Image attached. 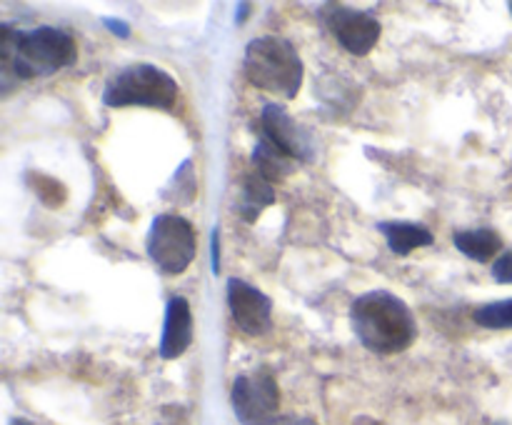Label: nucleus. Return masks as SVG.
<instances>
[{
  "mask_svg": "<svg viewBox=\"0 0 512 425\" xmlns=\"http://www.w3.org/2000/svg\"><path fill=\"white\" fill-rule=\"evenodd\" d=\"M78 60V45L73 35L58 28L15 30L13 25H0V68L3 75L18 80L50 75L55 70L70 68Z\"/></svg>",
  "mask_w": 512,
  "mask_h": 425,
  "instance_id": "f257e3e1",
  "label": "nucleus"
},
{
  "mask_svg": "<svg viewBox=\"0 0 512 425\" xmlns=\"http://www.w3.org/2000/svg\"><path fill=\"white\" fill-rule=\"evenodd\" d=\"M350 323L360 343L378 355H395L410 348L418 335L413 310L390 290H370L350 305Z\"/></svg>",
  "mask_w": 512,
  "mask_h": 425,
  "instance_id": "f03ea898",
  "label": "nucleus"
},
{
  "mask_svg": "<svg viewBox=\"0 0 512 425\" xmlns=\"http://www.w3.org/2000/svg\"><path fill=\"white\" fill-rule=\"evenodd\" d=\"M245 78L265 93L280 95L293 100L303 85V60L295 53L293 45L283 38L263 35L250 40L243 58Z\"/></svg>",
  "mask_w": 512,
  "mask_h": 425,
  "instance_id": "7ed1b4c3",
  "label": "nucleus"
},
{
  "mask_svg": "<svg viewBox=\"0 0 512 425\" xmlns=\"http://www.w3.org/2000/svg\"><path fill=\"white\" fill-rule=\"evenodd\" d=\"M178 83L168 70L150 63H135L120 68L105 83L103 103L110 108L145 105V108L170 110L178 100Z\"/></svg>",
  "mask_w": 512,
  "mask_h": 425,
  "instance_id": "20e7f679",
  "label": "nucleus"
},
{
  "mask_svg": "<svg viewBox=\"0 0 512 425\" xmlns=\"http://www.w3.org/2000/svg\"><path fill=\"white\" fill-rule=\"evenodd\" d=\"M195 228L180 215H158L148 233V255L165 275L185 273L195 258Z\"/></svg>",
  "mask_w": 512,
  "mask_h": 425,
  "instance_id": "39448f33",
  "label": "nucleus"
},
{
  "mask_svg": "<svg viewBox=\"0 0 512 425\" xmlns=\"http://www.w3.org/2000/svg\"><path fill=\"white\" fill-rule=\"evenodd\" d=\"M233 410L240 425H275L280 420V388L268 370L238 375L233 383Z\"/></svg>",
  "mask_w": 512,
  "mask_h": 425,
  "instance_id": "423d86ee",
  "label": "nucleus"
},
{
  "mask_svg": "<svg viewBox=\"0 0 512 425\" xmlns=\"http://www.w3.org/2000/svg\"><path fill=\"white\" fill-rule=\"evenodd\" d=\"M325 28L333 33V38L348 50L350 55H368L378 45L380 20L368 10H353L348 5L328 3L320 8Z\"/></svg>",
  "mask_w": 512,
  "mask_h": 425,
  "instance_id": "0eeeda50",
  "label": "nucleus"
},
{
  "mask_svg": "<svg viewBox=\"0 0 512 425\" xmlns=\"http://www.w3.org/2000/svg\"><path fill=\"white\" fill-rule=\"evenodd\" d=\"M260 135L278 145L288 158L295 163H313L315 160V140L303 125L290 118L288 110L280 105L268 103L260 113Z\"/></svg>",
  "mask_w": 512,
  "mask_h": 425,
  "instance_id": "6e6552de",
  "label": "nucleus"
},
{
  "mask_svg": "<svg viewBox=\"0 0 512 425\" xmlns=\"http://www.w3.org/2000/svg\"><path fill=\"white\" fill-rule=\"evenodd\" d=\"M228 305L235 325L248 335H265L273 328V303L263 290L240 278L228 280Z\"/></svg>",
  "mask_w": 512,
  "mask_h": 425,
  "instance_id": "1a4fd4ad",
  "label": "nucleus"
},
{
  "mask_svg": "<svg viewBox=\"0 0 512 425\" xmlns=\"http://www.w3.org/2000/svg\"><path fill=\"white\" fill-rule=\"evenodd\" d=\"M190 340H193V313H190V303L183 295H175V298H170L168 308H165L160 355L168 360L178 358V355H183L188 350Z\"/></svg>",
  "mask_w": 512,
  "mask_h": 425,
  "instance_id": "9d476101",
  "label": "nucleus"
},
{
  "mask_svg": "<svg viewBox=\"0 0 512 425\" xmlns=\"http://www.w3.org/2000/svg\"><path fill=\"white\" fill-rule=\"evenodd\" d=\"M273 203H275L273 183L265 180L263 175L255 173V170L245 173L243 180H240L238 205H235L240 218H243L245 223H255V220L260 218V213Z\"/></svg>",
  "mask_w": 512,
  "mask_h": 425,
  "instance_id": "9b49d317",
  "label": "nucleus"
},
{
  "mask_svg": "<svg viewBox=\"0 0 512 425\" xmlns=\"http://www.w3.org/2000/svg\"><path fill=\"white\" fill-rule=\"evenodd\" d=\"M250 163H253L255 173L263 175V178L270 180V183H278V180L288 178V175L295 170V165H298L293 158H288L278 145L270 143L265 135H260L258 143H255Z\"/></svg>",
  "mask_w": 512,
  "mask_h": 425,
  "instance_id": "f8f14e48",
  "label": "nucleus"
},
{
  "mask_svg": "<svg viewBox=\"0 0 512 425\" xmlns=\"http://www.w3.org/2000/svg\"><path fill=\"white\" fill-rule=\"evenodd\" d=\"M380 233L388 240V248L395 255H410L415 248H425V245H433V233H430L425 225L418 223H400V220H390V223L378 225Z\"/></svg>",
  "mask_w": 512,
  "mask_h": 425,
  "instance_id": "ddd939ff",
  "label": "nucleus"
},
{
  "mask_svg": "<svg viewBox=\"0 0 512 425\" xmlns=\"http://www.w3.org/2000/svg\"><path fill=\"white\" fill-rule=\"evenodd\" d=\"M455 248L463 255H468L470 260H478V263H488L490 258L500 253L503 248V240L495 230L480 228V230H458L453 235Z\"/></svg>",
  "mask_w": 512,
  "mask_h": 425,
  "instance_id": "4468645a",
  "label": "nucleus"
},
{
  "mask_svg": "<svg viewBox=\"0 0 512 425\" xmlns=\"http://www.w3.org/2000/svg\"><path fill=\"white\" fill-rule=\"evenodd\" d=\"M475 323L488 330H510L512 328V298L498 303L480 305L475 310Z\"/></svg>",
  "mask_w": 512,
  "mask_h": 425,
  "instance_id": "2eb2a0df",
  "label": "nucleus"
},
{
  "mask_svg": "<svg viewBox=\"0 0 512 425\" xmlns=\"http://www.w3.org/2000/svg\"><path fill=\"white\" fill-rule=\"evenodd\" d=\"M493 278L498 283H512V253L500 255L493 265Z\"/></svg>",
  "mask_w": 512,
  "mask_h": 425,
  "instance_id": "dca6fc26",
  "label": "nucleus"
},
{
  "mask_svg": "<svg viewBox=\"0 0 512 425\" xmlns=\"http://www.w3.org/2000/svg\"><path fill=\"white\" fill-rule=\"evenodd\" d=\"M103 25H105V28L113 30L115 35H120V38H128V35H130V25L125 23V20H118V18H105V20H103Z\"/></svg>",
  "mask_w": 512,
  "mask_h": 425,
  "instance_id": "f3484780",
  "label": "nucleus"
},
{
  "mask_svg": "<svg viewBox=\"0 0 512 425\" xmlns=\"http://www.w3.org/2000/svg\"><path fill=\"white\" fill-rule=\"evenodd\" d=\"M218 238H220V230L215 228L213 235H210V258H213V270L218 273L220 270V245H218Z\"/></svg>",
  "mask_w": 512,
  "mask_h": 425,
  "instance_id": "a211bd4d",
  "label": "nucleus"
},
{
  "mask_svg": "<svg viewBox=\"0 0 512 425\" xmlns=\"http://www.w3.org/2000/svg\"><path fill=\"white\" fill-rule=\"evenodd\" d=\"M275 425H318V423L310 418H285V420H278Z\"/></svg>",
  "mask_w": 512,
  "mask_h": 425,
  "instance_id": "6ab92c4d",
  "label": "nucleus"
},
{
  "mask_svg": "<svg viewBox=\"0 0 512 425\" xmlns=\"http://www.w3.org/2000/svg\"><path fill=\"white\" fill-rule=\"evenodd\" d=\"M248 10H250V5H248V3L238 5V23H243V20L248 18Z\"/></svg>",
  "mask_w": 512,
  "mask_h": 425,
  "instance_id": "aec40b11",
  "label": "nucleus"
},
{
  "mask_svg": "<svg viewBox=\"0 0 512 425\" xmlns=\"http://www.w3.org/2000/svg\"><path fill=\"white\" fill-rule=\"evenodd\" d=\"M10 425H30V423H28V420H13Z\"/></svg>",
  "mask_w": 512,
  "mask_h": 425,
  "instance_id": "412c9836",
  "label": "nucleus"
},
{
  "mask_svg": "<svg viewBox=\"0 0 512 425\" xmlns=\"http://www.w3.org/2000/svg\"><path fill=\"white\" fill-rule=\"evenodd\" d=\"M510 10H512V3H510Z\"/></svg>",
  "mask_w": 512,
  "mask_h": 425,
  "instance_id": "4be33fe9",
  "label": "nucleus"
}]
</instances>
